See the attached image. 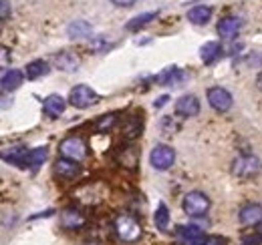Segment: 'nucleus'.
<instances>
[{"mask_svg":"<svg viewBox=\"0 0 262 245\" xmlns=\"http://www.w3.org/2000/svg\"><path fill=\"white\" fill-rule=\"evenodd\" d=\"M91 32H93V29H91V24H89L87 20H73V22L67 27V34H69V38H73V40L87 38Z\"/></svg>","mask_w":262,"mask_h":245,"instance_id":"obj_19","label":"nucleus"},{"mask_svg":"<svg viewBox=\"0 0 262 245\" xmlns=\"http://www.w3.org/2000/svg\"><path fill=\"white\" fill-rule=\"evenodd\" d=\"M0 8H2L0 18H2V22H6V20L10 18V12H12V10H10V2H8V0H2V2H0Z\"/></svg>","mask_w":262,"mask_h":245,"instance_id":"obj_29","label":"nucleus"},{"mask_svg":"<svg viewBox=\"0 0 262 245\" xmlns=\"http://www.w3.org/2000/svg\"><path fill=\"white\" fill-rule=\"evenodd\" d=\"M115 231H117L119 239L125 241V243H135L141 237V233H143L139 221L133 219L131 215H119L115 219Z\"/></svg>","mask_w":262,"mask_h":245,"instance_id":"obj_2","label":"nucleus"},{"mask_svg":"<svg viewBox=\"0 0 262 245\" xmlns=\"http://www.w3.org/2000/svg\"><path fill=\"white\" fill-rule=\"evenodd\" d=\"M260 171H262V161L256 155L242 153L232 161V175H236L240 179L256 177Z\"/></svg>","mask_w":262,"mask_h":245,"instance_id":"obj_1","label":"nucleus"},{"mask_svg":"<svg viewBox=\"0 0 262 245\" xmlns=\"http://www.w3.org/2000/svg\"><path fill=\"white\" fill-rule=\"evenodd\" d=\"M256 85H258V89L262 91V72L258 75V81H256Z\"/></svg>","mask_w":262,"mask_h":245,"instance_id":"obj_32","label":"nucleus"},{"mask_svg":"<svg viewBox=\"0 0 262 245\" xmlns=\"http://www.w3.org/2000/svg\"><path fill=\"white\" fill-rule=\"evenodd\" d=\"M67 109V101L61 94H49L45 101H42V113L49 117V119H59Z\"/></svg>","mask_w":262,"mask_h":245,"instance_id":"obj_12","label":"nucleus"},{"mask_svg":"<svg viewBox=\"0 0 262 245\" xmlns=\"http://www.w3.org/2000/svg\"><path fill=\"white\" fill-rule=\"evenodd\" d=\"M158 18V12H145V14H139V16H135V18H131L129 22L125 24V29L127 31H139V29H143V27H147L151 20H156Z\"/></svg>","mask_w":262,"mask_h":245,"instance_id":"obj_24","label":"nucleus"},{"mask_svg":"<svg viewBox=\"0 0 262 245\" xmlns=\"http://www.w3.org/2000/svg\"><path fill=\"white\" fill-rule=\"evenodd\" d=\"M173 161H176V151L169 145H164V143L156 145L149 153V163L156 171H167L173 165Z\"/></svg>","mask_w":262,"mask_h":245,"instance_id":"obj_6","label":"nucleus"},{"mask_svg":"<svg viewBox=\"0 0 262 245\" xmlns=\"http://www.w3.org/2000/svg\"><path fill=\"white\" fill-rule=\"evenodd\" d=\"M240 29H242V20L238 16H226L218 22V34L222 38H234Z\"/></svg>","mask_w":262,"mask_h":245,"instance_id":"obj_15","label":"nucleus"},{"mask_svg":"<svg viewBox=\"0 0 262 245\" xmlns=\"http://www.w3.org/2000/svg\"><path fill=\"white\" fill-rule=\"evenodd\" d=\"M53 64H55L59 70L73 72V70H77V68H79L81 59H79L75 53H71V51H61V53H57V55L53 57Z\"/></svg>","mask_w":262,"mask_h":245,"instance_id":"obj_14","label":"nucleus"},{"mask_svg":"<svg viewBox=\"0 0 262 245\" xmlns=\"http://www.w3.org/2000/svg\"><path fill=\"white\" fill-rule=\"evenodd\" d=\"M156 81H158L160 85H178V83L184 81V72H182L178 66H169V68H165L164 72H160V75L156 77Z\"/></svg>","mask_w":262,"mask_h":245,"instance_id":"obj_22","label":"nucleus"},{"mask_svg":"<svg viewBox=\"0 0 262 245\" xmlns=\"http://www.w3.org/2000/svg\"><path fill=\"white\" fill-rule=\"evenodd\" d=\"M115 122H117V115H115V113H111V115H103V117H99L95 129H97L99 133H107V131H111V129L115 127Z\"/></svg>","mask_w":262,"mask_h":245,"instance_id":"obj_27","label":"nucleus"},{"mask_svg":"<svg viewBox=\"0 0 262 245\" xmlns=\"http://www.w3.org/2000/svg\"><path fill=\"white\" fill-rule=\"evenodd\" d=\"M184 211L190 217H200L210 209V197L204 191H190L182 201Z\"/></svg>","mask_w":262,"mask_h":245,"instance_id":"obj_3","label":"nucleus"},{"mask_svg":"<svg viewBox=\"0 0 262 245\" xmlns=\"http://www.w3.org/2000/svg\"><path fill=\"white\" fill-rule=\"evenodd\" d=\"M59 153H61V157H65V159L81 163L87 157V145H85V141L81 137H75L73 135V137H67V139L61 141Z\"/></svg>","mask_w":262,"mask_h":245,"instance_id":"obj_4","label":"nucleus"},{"mask_svg":"<svg viewBox=\"0 0 262 245\" xmlns=\"http://www.w3.org/2000/svg\"><path fill=\"white\" fill-rule=\"evenodd\" d=\"M260 233H262V225H260Z\"/></svg>","mask_w":262,"mask_h":245,"instance_id":"obj_34","label":"nucleus"},{"mask_svg":"<svg viewBox=\"0 0 262 245\" xmlns=\"http://www.w3.org/2000/svg\"><path fill=\"white\" fill-rule=\"evenodd\" d=\"M81 171L83 169H81V165L77 161H71V159H65V157L57 159V163H55V175L65 179V181H75L81 175Z\"/></svg>","mask_w":262,"mask_h":245,"instance_id":"obj_9","label":"nucleus"},{"mask_svg":"<svg viewBox=\"0 0 262 245\" xmlns=\"http://www.w3.org/2000/svg\"><path fill=\"white\" fill-rule=\"evenodd\" d=\"M47 159V149L45 147H36V149H31L29 151V157H27V163L25 167H31V169H38Z\"/></svg>","mask_w":262,"mask_h":245,"instance_id":"obj_25","label":"nucleus"},{"mask_svg":"<svg viewBox=\"0 0 262 245\" xmlns=\"http://www.w3.org/2000/svg\"><path fill=\"white\" fill-rule=\"evenodd\" d=\"M69 103L77 109H89L99 103V94L87 85H77L69 92Z\"/></svg>","mask_w":262,"mask_h":245,"instance_id":"obj_5","label":"nucleus"},{"mask_svg":"<svg viewBox=\"0 0 262 245\" xmlns=\"http://www.w3.org/2000/svg\"><path fill=\"white\" fill-rule=\"evenodd\" d=\"M27 157H29L27 147H12L10 151H6V153L2 155V159H4L6 163H10V165H18V167H25Z\"/></svg>","mask_w":262,"mask_h":245,"instance_id":"obj_23","label":"nucleus"},{"mask_svg":"<svg viewBox=\"0 0 262 245\" xmlns=\"http://www.w3.org/2000/svg\"><path fill=\"white\" fill-rule=\"evenodd\" d=\"M154 221H156V227L158 229H162V231L167 229V225H169V211H167V207H165L164 203L158 205V209L154 213Z\"/></svg>","mask_w":262,"mask_h":245,"instance_id":"obj_26","label":"nucleus"},{"mask_svg":"<svg viewBox=\"0 0 262 245\" xmlns=\"http://www.w3.org/2000/svg\"><path fill=\"white\" fill-rule=\"evenodd\" d=\"M137 0H111V4H115L117 8H131Z\"/></svg>","mask_w":262,"mask_h":245,"instance_id":"obj_30","label":"nucleus"},{"mask_svg":"<svg viewBox=\"0 0 262 245\" xmlns=\"http://www.w3.org/2000/svg\"><path fill=\"white\" fill-rule=\"evenodd\" d=\"M220 55H222V46L218 44V42H206L202 48H200V57H202V61L204 64H212V62H216L220 59Z\"/></svg>","mask_w":262,"mask_h":245,"instance_id":"obj_20","label":"nucleus"},{"mask_svg":"<svg viewBox=\"0 0 262 245\" xmlns=\"http://www.w3.org/2000/svg\"><path fill=\"white\" fill-rule=\"evenodd\" d=\"M121 133H123V137H125L127 141L137 139V137L141 135V117L129 115V117L123 121V125H121Z\"/></svg>","mask_w":262,"mask_h":245,"instance_id":"obj_18","label":"nucleus"},{"mask_svg":"<svg viewBox=\"0 0 262 245\" xmlns=\"http://www.w3.org/2000/svg\"><path fill=\"white\" fill-rule=\"evenodd\" d=\"M165 101H167V96H165V94L164 96H160V99H158V103H156V107H164Z\"/></svg>","mask_w":262,"mask_h":245,"instance_id":"obj_31","label":"nucleus"},{"mask_svg":"<svg viewBox=\"0 0 262 245\" xmlns=\"http://www.w3.org/2000/svg\"><path fill=\"white\" fill-rule=\"evenodd\" d=\"M85 245H99V243H85Z\"/></svg>","mask_w":262,"mask_h":245,"instance_id":"obj_33","label":"nucleus"},{"mask_svg":"<svg viewBox=\"0 0 262 245\" xmlns=\"http://www.w3.org/2000/svg\"><path fill=\"white\" fill-rule=\"evenodd\" d=\"M49 70H51L49 62L38 59V61H33V62H29V64H27L25 75H27V79H29V81H36V79H40V77L49 75Z\"/></svg>","mask_w":262,"mask_h":245,"instance_id":"obj_21","label":"nucleus"},{"mask_svg":"<svg viewBox=\"0 0 262 245\" xmlns=\"http://www.w3.org/2000/svg\"><path fill=\"white\" fill-rule=\"evenodd\" d=\"M238 221L242 225L254 227V225H262V205L260 203H248L238 211Z\"/></svg>","mask_w":262,"mask_h":245,"instance_id":"obj_11","label":"nucleus"},{"mask_svg":"<svg viewBox=\"0 0 262 245\" xmlns=\"http://www.w3.org/2000/svg\"><path fill=\"white\" fill-rule=\"evenodd\" d=\"M210 18H212V8L206 6V4H198V6L188 10V20H190L192 24H198V27L208 24Z\"/></svg>","mask_w":262,"mask_h":245,"instance_id":"obj_17","label":"nucleus"},{"mask_svg":"<svg viewBox=\"0 0 262 245\" xmlns=\"http://www.w3.org/2000/svg\"><path fill=\"white\" fill-rule=\"evenodd\" d=\"M200 113V101L194 94H184L176 101V115L182 119H192Z\"/></svg>","mask_w":262,"mask_h":245,"instance_id":"obj_8","label":"nucleus"},{"mask_svg":"<svg viewBox=\"0 0 262 245\" xmlns=\"http://www.w3.org/2000/svg\"><path fill=\"white\" fill-rule=\"evenodd\" d=\"M25 72L23 70H16V68H10V70H6L4 75H2V91L8 92V91H16L20 85H23V81H25Z\"/></svg>","mask_w":262,"mask_h":245,"instance_id":"obj_16","label":"nucleus"},{"mask_svg":"<svg viewBox=\"0 0 262 245\" xmlns=\"http://www.w3.org/2000/svg\"><path fill=\"white\" fill-rule=\"evenodd\" d=\"M176 233L184 243L188 245H206V239H208V235L196 225H178Z\"/></svg>","mask_w":262,"mask_h":245,"instance_id":"obj_10","label":"nucleus"},{"mask_svg":"<svg viewBox=\"0 0 262 245\" xmlns=\"http://www.w3.org/2000/svg\"><path fill=\"white\" fill-rule=\"evenodd\" d=\"M242 245H262V233L244 235V237H242Z\"/></svg>","mask_w":262,"mask_h":245,"instance_id":"obj_28","label":"nucleus"},{"mask_svg":"<svg viewBox=\"0 0 262 245\" xmlns=\"http://www.w3.org/2000/svg\"><path fill=\"white\" fill-rule=\"evenodd\" d=\"M85 223H87L85 213H81V211L75 209V207H67L65 211L61 213V225H63L65 229H69V231H77V229H81Z\"/></svg>","mask_w":262,"mask_h":245,"instance_id":"obj_13","label":"nucleus"},{"mask_svg":"<svg viewBox=\"0 0 262 245\" xmlns=\"http://www.w3.org/2000/svg\"><path fill=\"white\" fill-rule=\"evenodd\" d=\"M208 103H210V107L214 109V111H218V113H226L232 109V103H234V99H232V94L230 91H226L224 87H212V89H208Z\"/></svg>","mask_w":262,"mask_h":245,"instance_id":"obj_7","label":"nucleus"}]
</instances>
